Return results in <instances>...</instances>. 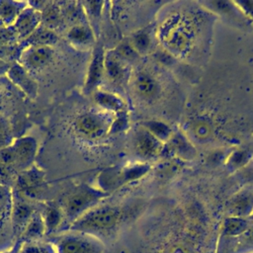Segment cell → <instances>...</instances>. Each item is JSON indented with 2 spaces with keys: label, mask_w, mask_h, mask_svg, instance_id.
I'll list each match as a JSON object with an SVG mask.
<instances>
[{
  "label": "cell",
  "mask_w": 253,
  "mask_h": 253,
  "mask_svg": "<svg viewBox=\"0 0 253 253\" xmlns=\"http://www.w3.org/2000/svg\"><path fill=\"white\" fill-rule=\"evenodd\" d=\"M128 213L126 208L117 205H97L69 224L68 230L84 232L103 241L115 235Z\"/></svg>",
  "instance_id": "6da1fadb"
},
{
  "label": "cell",
  "mask_w": 253,
  "mask_h": 253,
  "mask_svg": "<svg viewBox=\"0 0 253 253\" xmlns=\"http://www.w3.org/2000/svg\"><path fill=\"white\" fill-rule=\"evenodd\" d=\"M55 253H107L105 243L90 234L68 230L52 239Z\"/></svg>",
  "instance_id": "7a4b0ae2"
},
{
  "label": "cell",
  "mask_w": 253,
  "mask_h": 253,
  "mask_svg": "<svg viewBox=\"0 0 253 253\" xmlns=\"http://www.w3.org/2000/svg\"><path fill=\"white\" fill-rule=\"evenodd\" d=\"M109 194L98 188L81 186L65 198L61 207L64 218L70 220V224L86 211L99 205V202Z\"/></svg>",
  "instance_id": "3957f363"
},
{
  "label": "cell",
  "mask_w": 253,
  "mask_h": 253,
  "mask_svg": "<svg viewBox=\"0 0 253 253\" xmlns=\"http://www.w3.org/2000/svg\"><path fill=\"white\" fill-rule=\"evenodd\" d=\"M115 118L112 113L88 112L78 116L74 122L77 133L88 139H98L109 133L111 125Z\"/></svg>",
  "instance_id": "277c9868"
},
{
  "label": "cell",
  "mask_w": 253,
  "mask_h": 253,
  "mask_svg": "<svg viewBox=\"0 0 253 253\" xmlns=\"http://www.w3.org/2000/svg\"><path fill=\"white\" fill-rule=\"evenodd\" d=\"M44 188V172L39 167L32 165L19 172L12 190L17 194L36 202L43 193Z\"/></svg>",
  "instance_id": "5b68a950"
},
{
  "label": "cell",
  "mask_w": 253,
  "mask_h": 253,
  "mask_svg": "<svg viewBox=\"0 0 253 253\" xmlns=\"http://www.w3.org/2000/svg\"><path fill=\"white\" fill-rule=\"evenodd\" d=\"M12 188L0 185V251L11 248L14 239L12 227Z\"/></svg>",
  "instance_id": "8992f818"
},
{
  "label": "cell",
  "mask_w": 253,
  "mask_h": 253,
  "mask_svg": "<svg viewBox=\"0 0 253 253\" xmlns=\"http://www.w3.org/2000/svg\"><path fill=\"white\" fill-rule=\"evenodd\" d=\"M13 206H12V227L15 241L18 240L21 233L33 217L40 210L35 201L29 200L13 190Z\"/></svg>",
  "instance_id": "52a82bcc"
},
{
  "label": "cell",
  "mask_w": 253,
  "mask_h": 253,
  "mask_svg": "<svg viewBox=\"0 0 253 253\" xmlns=\"http://www.w3.org/2000/svg\"><path fill=\"white\" fill-rule=\"evenodd\" d=\"M105 53L106 49L103 43L101 42H97L93 48L84 84V92L87 95L97 91L105 78Z\"/></svg>",
  "instance_id": "ba28073f"
},
{
  "label": "cell",
  "mask_w": 253,
  "mask_h": 253,
  "mask_svg": "<svg viewBox=\"0 0 253 253\" xmlns=\"http://www.w3.org/2000/svg\"><path fill=\"white\" fill-rule=\"evenodd\" d=\"M53 55L52 46H28L23 49L18 62L28 71H35L46 66Z\"/></svg>",
  "instance_id": "9c48e42d"
},
{
  "label": "cell",
  "mask_w": 253,
  "mask_h": 253,
  "mask_svg": "<svg viewBox=\"0 0 253 253\" xmlns=\"http://www.w3.org/2000/svg\"><path fill=\"white\" fill-rule=\"evenodd\" d=\"M15 153L16 170L23 171L32 166L38 150L37 139L33 136H21L11 143Z\"/></svg>",
  "instance_id": "30bf717a"
},
{
  "label": "cell",
  "mask_w": 253,
  "mask_h": 253,
  "mask_svg": "<svg viewBox=\"0 0 253 253\" xmlns=\"http://www.w3.org/2000/svg\"><path fill=\"white\" fill-rule=\"evenodd\" d=\"M42 25V13L35 8L28 6L21 12L15 21L13 28L15 29L20 42L28 39Z\"/></svg>",
  "instance_id": "8fae6325"
},
{
  "label": "cell",
  "mask_w": 253,
  "mask_h": 253,
  "mask_svg": "<svg viewBox=\"0 0 253 253\" xmlns=\"http://www.w3.org/2000/svg\"><path fill=\"white\" fill-rule=\"evenodd\" d=\"M6 76L15 86H17L29 98H37L39 90L38 83L31 76L30 72L26 68H24L19 62L11 64Z\"/></svg>",
  "instance_id": "7c38bea8"
},
{
  "label": "cell",
  "mask_w": 253,
  "mask_h": 253,
  "mask_svg": "<svg viewBox=\"0 0 253 253\" xmlns=\"http://www.w3.org/2000/svg\"><path fill=\"white\" fill-rule=\"evenodd\" d=\"M66 39L73 46L78 48L95 46L97 40L88 22L72 25L66 33Z\"/></svg>",
  "instance_id": "4fadbf2b"
},
{
  "label": "cell",
  "mask_w": 253,
  "mask_h": 253,
  "mask_svg": "<svg viewBox=\"0 0 253 253\" xmlns=\"http://www.w3.org/2000/svg\"><path fill=\"white\" fill-rule=\"evenodd\" d=\"M126 63L124 62L114 51L108 49L105 53V77L115 84H122L126 80Z\"/></svg>",
  "instance_id": "5bb4252c"
},
{
  "label": "cell",
  "mask_w": 253,
  "mask_h": 253,
  "mask_svg": "<svg viewBox=\"0 0 253 253\" xmlns=\"http://www.w3.org/2000/svg\"><path fill=\"white\" fill-rule=\"evenodd\" d=\"M229 238L221 246L219 253H243L253 250V227H248L238 236H225Z\"/></svg>",
  "instance_id": "9a60e30c"
},
{
  "label": "cell",
  "mask_w": 253,
  "mask_h": 253,
  "mask_svg": "<svg viewBox=\"0 0 253 253\" xmlns=\"http://www.w3.org/2000/svg\"><path fill=\"white\" fill-rule=\"evenodd\" d=\"M92 95L96 104L108 113L117 114L126 110L125 101L115 93L98 89Z\"/></svg>",
  "instance_id": "2e32d148"
},
{
  "label": "cell",
  "mask_w": 253,
  "mask_h": 253,
  "mask_svg": "<svg viewBox=\"0 0 253 253\" xmlns=\"http://www.w3.org/2000/svg\"><path fill=\"white\" fill-rule=\"evenodd\" d=\"M57 41V33L42 24L28 39L21 43L24 48L28 46H53Z\"/></svg>",
  "instance_id": "e0dca14e"
},
{
  "label": "cell",
  "mask_w": 253,
  "mask_h": 253,
  "mask_svg": "<svg viewBox=\"0 0 253 253\" xmlns=\"http://www.w3.org/2000/svg\"><path fill=\"white\" fill-rule=\"evenodd\" d=\"M46 234L45 231V225L43 222V218L41 212V210H39L31 218L23 232L21 233L20 237L16 241L17 243L26 242V241H37L42 240V236Z\"/></svg>",
  "instance_id": "ac0fdd59"
},
{
  "label": "cell",
  "mask_w": 253,
  "mask_h": 253,
  "mask_svg": "<svg viewBox=\"0 0 253 253\" xmlns=\"http://www.w3.org/2000/svg\"><path fill=\"white\" fill-rule=\"evenodd\" d=\"M41 212L45 225L46 234L56 231L64 219V213L61 207L56 206L53 203L42 205Z\"/></svg>",
  "instance_id": "d6986e66"
},
{
  "label": "cell",
  "mask_w": 253,
  "mask_h": 253,
  "mask_svg": "<svg viewBox=\"0 0 253 253\" xmlns=\"http://www.w3.org/2000/svg\"><path fill=\"white\" fill-rule=\"evenodd\" d=\"M28 6L27 1L0 0V20L4 26H13L21 12Z\"/></svg>",
  "instance_id": "ffe728a7"
},
{
  "label": "cell",
  "mask_w": 253,
  "mask_h": 253,
  "mask_svg": "<svg viewBox=\"0 0 253 253\" xmlns=\"http://www.w3.org/2000/svg\"><path fill=\"white\" fill-rule=\"evenodd\" d=\"M158 143L153 134L148 130H138L134 136L135 152L142 157H147L155 153Z\"/></svg>",
  "instance_id": "44dd1931"
},
{
  "label": "cell",
  "mask_w": 253,
  "mask_h": 253,
  "mask_svg": "<svg viewBox=\"0 0 253 253\" xmlns=\"http://www.w3.org/2000/svg\"><path fill=\"white\" fill-rule=\"evenodd\" d=\"M88 24L92 28L96 38L99 37L100 31V20L104 10L103 1H83L81 2Z\"/></svg>",
  "instance_id": "7402d4cb"
},
{
  "label": "cell",
  "mask_w": 253,
  "mask_h": 253,
  "mask_svg": "<svg viewBox=\"0 0 253 253\" xmlns=\"http://www.w3.org/2000/svg\"><path fill=\"white\" fill-rule=\"evenodd\" d=\"M42 13V24L56 32L63 23V16L58 2L48 1Z\"/></svg>",
  "instance_id": "603a6c76"
},
{
  "label": "cell",
  "mask_w": 253,
  "mask_h": 253,
  "mask_svg": "<svg viewBox=\"0 0 253 253\" xmlns=\"http://www.w3.org/2000/svg\"><path fill=\"white\" fill-rule=\"evenodd\" d=\"M14 253H55V250L51 242L37 240L17 243Z\"/></svg>",
  "instance_id": "cb8c5ba5"
},
{
  "label": "cell",
  "mask_w": 253,
  "mask_h": 253,
  "mask_svg": "<svg viewBox=\"0 0 253 253\" xmlns=\"http://www.w3.org/2000/svg\"><path fill=\"white\" fill-rule=\"evenodd\" d=\"M133 87L136 93L144 98L153 96L156 91V84L154 80L144 72H139L135 75Z\"/></svg>",
  "instance_id": "d4e9b609"
},
{
  "label": "cell",
  "mask_w": 253,
  "mask_h": 253,
  "mask_svg": "<svg viewBox=\"0 0 253 253\" xmlns=\"http://www.w3.org/2000/svg\"><path fill=\"white\" fill-rule=\"evenodd\" d=\"M113 49L116 52V54L126 63H130L134 61L138 56L137 51L131 45L129 40H126V39H124L123 41H121L118 43V45Z\"/></svg>",
  "instance_id": "484cf974"
},
{
  "label": "cell",
  "mask_w": 253,
  "mask_h": 253,
  "mask_svg": "<svg viewBox=\"0 0 253 253\" xmlns=\"http://www.w3.org/2000/svg\"><path fill=\"white\" fill-rule=\"evenodd\" d=\"M248 228L247 223L239 218L228 219L223 227V233L225 236H238L242 234Z\"/></svg>",
  "instance_id": "4316f807"
},
{
  "label": "cell",
  "mask_w": 253,
  "mask_h": 253,
  "mask_svg": "<svg viewBox=\"0 0 253 253\" xmlns=\"http://www.w3.org/2000/svg\"><path fill=\"white\" fill-rule=\"evenodd\" d=\"M147 169H148L147 165H131V166L123 167L122 173H123L125 184L139 179L141 176H143L146 173Z\"/></svg>",
  "instance_id": "83f0119b"
},
{
  "label": "cell",
  "mask_w": 253,
  "mask_h": 253,
  "mask_svg": "<svg viewBox=\"0 0 253 253\" xmlns=\"http://www.w3.org/2000/svg\"><path fill=\"white\" fill-rule=\"evenodd\" d=\"M18 35L13 26H0V46L19 43Z\"/></svg>",
  "instance_id": "f1b7e54d"
},
{
  "label": "cell",
  "mask_w": 253,
  "mask_h": 253,
  "mask_svg": "<svg viewBox=\"0 0 253 253\" xmlns=\"http://www.w3.org/2000/svg\"><path fill=\"white\" fill-rule=\"evenodd\" d=\"M128 127V119H127V114L126 111H122L117 114H115V118L113 120V123L111 125L109 134H114V133H119L126 131V128Z\"/></svg>",
  "instance_id": "f546056e"
},
{
  "label": "cell",
  "mask_w": 253,
  "mask_h": 253,
  "mask_svg": "<svg viewBox=\"0 0 253 253\" xmlns=\"http://www.w3.org/2000/svg\"><path fill=\"white\" fill-rule=\"evenodd\" d=\"M129 42H130L131 45L134 47V49L137 51V53L139 54L146 50L148 43H149V38H148L147 34L139 31V32L133 34L131 36V38H129Z\"/></svg>",
  "instance_id": "4dcf8cb0"
},
{
  "label": "cell",
  "mask_w": 253,
  "mask_h": 253,
  "mask_svg": "<svg viewBox=\"0 0 253 253\" xmlns=\"http://www.w3.org/2000/svg\"><path fill=\"white\" fill-rule=\"evenodd\" d=\"M15 161V153L11 144L0 148V164L14 168Z\"/></svg>",
  "instance_id": "1f68e13d"
},
{
  "label": "cell",
  "mask_w": 253,
  "mask_h": 253,
  "mask_svg": "<svg viewBox=\"0 0 253 253\" xmlns=\"http://www.w3.org/2000/svg\"><path fill=\"white\" fill-rule=\"evenodd\" d=\"M163 253H196L194 248L184 242H176L169 245Z\"/></svg>",
  "instance_id": "d6a6232c"
},
{
  "label": "cell",
  "mask_w": 253,
  "mask_h": 253,
  "mask_svg": "<svg viewBox=\"0 0 253 253\" xmlns=\"http://www.w3.org/2000/svg\"><path fill=\"white\" fill-rule=\"evenodd\" d=\"M11 134L9 131V126L8 124L0 120V148L4 147L6 145L11 144Z\"/></svg>",
  "instance_id": "836d02e7"
},
{
  "label": "cell",
  "mask_w": 253,
  "mask_h": 253,
  "mask_svg": "<svg viewBox=\"0 0 253 253\" xmlns=\"http://www.w3.org/2000/svg\"><path fill=\"white\" fill-rule=\"evenodd\" d=\"M11 66V63L0 59V76L7 75V72Z\"/></svg>",
  "instance_id": "e575fe53"
},
{
  "label": "cell",
  "mask_w": 253,
  "mask_h": 253,
  "mask_svg": "<svg viewBox=\"0 0 253 253\" xmlns=\"http://www.w3.org/2000/svg\"><path fill=\"white\" fill-rule=\"evenodd\" d=\"M15 251V246H13L12 248L8 249V250H5V251H0V253H14Z\"/></svg>",
  "instance_id": "d590c367"
},
{
  "label": "cell",
  "mask_w": 253,
  "mask_h": 253,
  "mask_svg": "<svg viewBox=\"0 0 253 253\" xmlns=\"http://www.w3.org/2000/svg\"><path fill=\"white\" fill-rule=\"evenodd\" d=\"M1 25H3V24H2V22H1V20H0V26H1Z\"/></svg>",
  "instance_id": "8d00e7d4"
}]
</instances>
